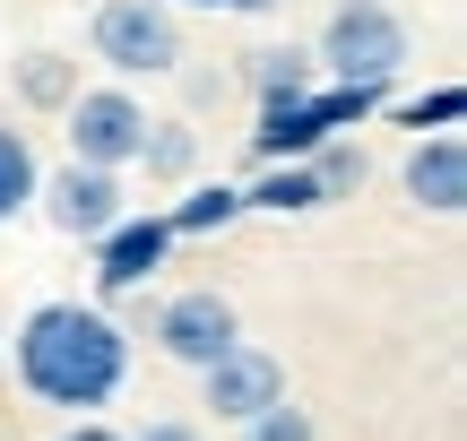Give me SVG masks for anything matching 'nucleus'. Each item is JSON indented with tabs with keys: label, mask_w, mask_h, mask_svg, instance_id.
I'll list each match as a JSON object with an SVG mask.
<instances>
[{
	"label": "nucleus",
	"mask_w": 467,
	"mask_h": 441,
	"mask_svg": "<svg viewBox=\"0 0 467 441\" xmlns=\"http://www.w3.org/2000/svg\"><path fill=\"white\" fill-rule=\"evenodd\" d=\"M243 208H260V217H303V208H320V182H312V165H260V182L243 190Z\"/></svg>",
	"instance_id": "ddd939ff"
},
{
	"label": "nucleus",
	"mask_w": 467,
	"mask_h": 441,
	"mask_svg": "<svg viewBox=\"0 0 467 441\" xmlns=\"http://www.w3.org/2000/svg\"><path fill=\"white\" fill-rule=\"evenodd\" d=\"M35 173H44V165H35V138L0 121V225L35 208Z\"/></svg>",
	"instance_id": "f3484780"
},
{
	"label": "nucleus",
	"mask_w": 467,
	"mask_h": 441,
	"mask_svg": "<svg viewBox=\"0 0 467 441\" xmlns=\"http://www.w3.org/2000/svg\"><path fill=\"white\" fill-rule=\"evenodd\" d=\"M165 9H243V17H260V9H277V0H165Z\"/></svg>",
	"instance_id": "412c9836"
},
{
	"label": "nucleus",
	"mask_w": 467,
	"mask_h": 441,
	"mask_svg": "<svg viewBox=\"0 0 467 441\" xmlns=\"http://www.w3.org/2000/svg\"><path fill=\"white\" fill-rule=\"evenodd\" d=\"M234 217H243V190H234V182H200V190H182V200L165 208L173 234H225Z\"/></svg>",
	"instance_id": "2eb2a0df"
},
{
	"label": "nucleus",
	"mask_w": 467,
	"mask_h": 441,
	"mask_svg": "<svg viewBox=\"0 0 467 441\" xmlns=\"http://www.w3.org/2000/svg\"><path fill=\"white\" fill-rule=\"evenodd\" d=\"M234 338H243V329H234V303H225L217 286H191V294H173V303L156 312V355L191 364V373H200V364H217Z\"/></svg>",
	"instance_id": "0eeeda50"
},
{
	"label": "nucleus",
	"mask_w": 467,
	"mask_h": 441,
	"mask_svg": "<svg viewBox=\"0 0 467 441\" xmlns=\"http://www.w3.org/2000/svg\"><path fill=\"white\" fill-rule=\"evenodd\" d=\"M9 78H17V104H35V113H61L78 96V61L69 52H26V61H9Z\"/></svg>",
	"instance_id": "f8f14e48"
},
{
	"label": "nucleus",
	"mask_w": 467,
	"mask_h": 441,
	"mask_svg": "<svg viewBox=\"0 0 467 441\" xmlns=\"http://www.w3.org/2000/svg\"><path fill=\"white\" fill-rule=\"evenodd\" d=\"M61 130H69V156H78V165L121 173L139 156V138H148V104H139L130 87H78V96L61 104Z\"/></svg>",
	"instance_id": "39448f33"
},
{
	"label": "nucleus",
	"mask_w": 467,
	"mask_h": 441,
	"mask_svg": "<svg viewBox=\"0 0 467 441\" xmlns=\"http://www.w3.org/2000/svg\"><path fill=\"white\" fill-rule=\"evenodd\" d=\"M130 441H200V425H182V415H165V425H139Z\"/></svg>",
	"instance_id": "aec40b11"
},
{
	"label": "nucleus",
	"mask_w": 467,
	"mask_h": 441,
	"mask_svg": "<svg viewBox=\"0 0 467 441\" xmlns=\"http://www.w3.org/2000/svg\"><path fill=\"white\" fill-rule=\"evenodd\" d=\"M130 165H148V182H191V165H200V130H191V121H148V138H139Z\"/></svg>",
	"instance_id": "4468645a"
},
{
	"label": "nucleus",
	"mask_w": 467,
	"mask_h": 441,
	"mask_svg": "<svg viewBox=\"0 0 467 441\" xmlns=\"http://www.w3.org/2000/svg\"><path fill=\"white\" fill-rule=\"evenodd\" d=\"M52 441H130V433H113V425H96V415H78V425L52 433Z\"/></svg>",
	"instance_id": "4be33fe9"
},
{
	"label": "nucleus",
	"mask_w": 467,
	"mask_h": 441,
	"mask_svg": "<svg viewBox=\"0 0 467 441\" xmlns=\"http://www.w3.org/2000/svg\"><path fill=\"white\" fill-rule=\"evenodd\" d=\"M381 96L389 87H303V96H277V104H260V130H251V156L260 165H295V156H312L320 138H337V130H364L372 113H381Z\"/></svg>",
	"instance_id": "f03ea898"
},
{
	"label": "nucleus",
	"mask_w": 467,
	"mask_h": 441,
	"mask_svg": "<svg viewBox=\"0 0 467 441\" xmlns=\"http://www.w3.org/2000/svg\"><path fill=\"white\" fill-rule=\"evenodd\" d=\"M243 441H320V433H312V415H303V407H285V398H277V407L243 415Z\"/></svg>",
	"instance_id": "6ab92c4d"
},
{
	"label": "nucleus",
	"mask_w": 467,
	"mask_h": 441,
	"mask_svg": "<svg viewBox=\"0 0 467 441\" xmlns=\"http://www.w3.org/2000/svg\"><path fill=\"white\" fill-rule=\"evenodd\" d=\"M243 78H251V96L260 104H277V96H303V87H320V61H312V44H268V52H243Z\"/></svg>",
	"instance_id": "9b49d317"
},
{
	"label": "nucleus",
	"mask_w": 467,
	"mask_h": 441,
	"mask_svg": "<svg viewBox=\"0 0 467 441\" xmlns=\"http://www.w3.org/2000/svg\"><path fill=\"white\" fill-rule=\"evenodd\" d=\"M303 165H312V182H320V208H329V200H355V190H364L372 156L355 148V138H320V148L303 156Z\"/></svg>",
	"instance_id": "dca6fc26"
},
{
	"label": "nucleus",
	"mask_w": 467,
	"mask_h": 441,
	"mask_svg": "<svg viewBox=\"0 0 467 441\" xmlns=\"http://www.w3.org/2000/svg\"><path fill=\"white\" fill-rule=\"evenodd\" d=\"M35 208H44L52 225H61L69 242H96L104 225L121 217V173H104V165H78V156H69L61 173H35Z\"/></svg>",
	"instance_id": "423d86ee"
},
{
	"label": "nucleus",
	"mask_w": 467,
	"mask_h": 441,
	"mask_svg": "<svg viewBox=\"0 0 467 441\" xmlns=\"http://www.w3.org/2000/svg\"><path fill=\"white\" fill-rule=\"evenodd\" d=\"M277 398H285L277 355H260V346H243V338H234L217 364H200V407H217V425H243V415L277 407Z\"/></svg>",
	"instance_id": "6e6552de"
},
{
	"label": "nucleus",
	"mask_w": 467,
	"mask_h": 441,
	"mask_svg": "<svg viewBox=\"0 0 467 441\" xmlns=\"http://www.w3.org/2000/svg\"><path fill=\"white\" fill-rule=\"evenodd\" d=\"M17 381H26L35 407L96 415L130 381V338L96 303H35L26 329H17Z\"/></svg>",
	"instance_id": "f257e3e1"
},
{
	"label": "nucleus",
	"mask_w": 467,
	"mask_h": 441,
	"mask_svg": "<svg viewBox=\"0 0 467 441\" xmlns=\"http://www.w3.org/2000/svg\"><path fill=\"white\" fill-rule=\"evenodd\" d=\"M399 182H407V200H416L424 217H459L467 208V138L459 130H416Z\"/></svg>",
	"instance_id": "9d476101"
},
{
	"label": "nucleus",
	"mask_w": 467,
	"mask_h": 441,
	"mask_svg": "<svg viewBox=\"0 0 467 441\" xmlns=\"http://www.w3.org/2000/svg\"><path fill=\"white\" fill-rule=\"evenodd\" d=\"M165 251H173V225H165V217H130V208H121V217L96 234V286H104V294L148 286V277L165 269Z\"/></svg>",
	"instance_id": "1a4fd4ad"
},
{
	"label": "nucleus",
	"mask_w": 467,
	"mask_h": 441,
	"mask_svg": "<svg viewBox=\"0 0 467 441\" xmlns=\"http://www.w3.org/2000/svg\"><path fill=\"white\" fill-rule=\"evenodd\" d=\"M96 61L121 78H165L182 69V17L165 0H96Z\"/></svg>",
	"instance_id": "20e7f679"
},
{
	"label": "nucleus",
	"mask_w": 467,
	"mask_h": 441,
	"mask_svg": "<svg viewBox=\"0 0 467 441\" xmlns=\"http://www.w3.org/2000/svg\"><path fill=\"white\" fill-rule=\"evenodd\" d=\"M459 113H467V96H459V87H433V96H407V104H399V121H407V130H459Z\"/></svg>",
	"instance_id": "a211bd4d"
},
{
	"label": "nucleus",
	"mask_w": 467,
	"mask_h": 441,
	"mask_svg": "<svg viewBox=\"0 0 467 441\" xmlns=\"http://www.w3.org/2000/svg\"><path fill=\"white\" fill-rule=\"evenodd\" d=\"M312 61L337 87H389L407 69V17L389 0H337L320 44H312Z\"/></svg>",
	"instance_id": "7ed1b4c3"
}]
</instances>
